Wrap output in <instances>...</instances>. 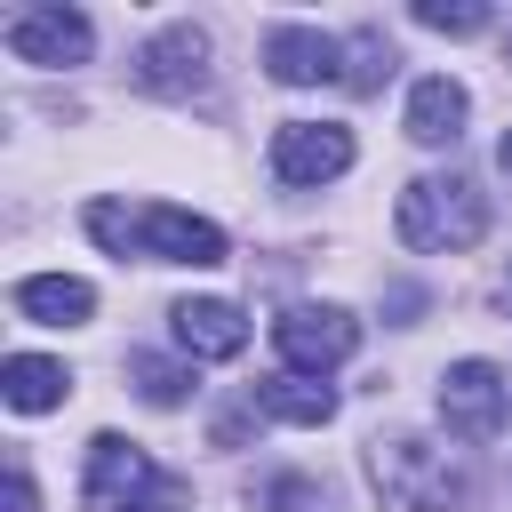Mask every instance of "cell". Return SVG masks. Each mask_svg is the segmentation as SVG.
I'll return each instance as SVG.
<instances>
[{
	"instance_id": "6da1fadb",
	"label": "cell",
	"mask_w": 512,
	"mask_h": 512,
	"mask_svg": "<svg viewBox=\"0 0 512 512\" xmlns=\"http://www.w3.org/2000/svg\"><path fill=\"white\" fill-rule=\"evenodd\" d=\"M88 240L144 264H224V224L168 208V200H88Z\"/></svg>"
},
{
	"instance_id": "7a4b0ae2",
	"label": "cell",
	"mask_w": 512,
	"mask_h": 512,
	"mask_svg": "<svg viewBox=\"0 0 512 512\" xmlns=\"http://www.w3.org/2000/svg\"><path fill=\"white\" fill-rule=\"evenodd\" d=\"M368 488L384 512H456L464 464L424 432H392V440H368Z\"/></svg>"
},
{
	"instance_id": "3957f363",
	"label": "cell",
	"mask_w": 512,
	"mask_h": 512,
	"mask_svg": "<svg viewBox=\"0 0 512 512\" xmlns=\"http://www.w3.org/2000/svg\"><path fill=\"white\" fill-rule=\"evenodd\" d=\"M392 224H400L408 248L456 256V248H480V232H488V192H480L472 176H416V184L400 192Z\"/></svg>"
},
{
	"instance_id": "277c9868",
	"label": "cell",
	"mask_w": 512,
	"mask_h": 512,
	"mask_svg": "<svg viewBox=\"0 0 512 512\" xmlns=\"http://www.w3.org/2000/svg\"><path fill=\"white\" fill-rule=\"evenodd\" d=\"M272 344H280L288 376H328V368H344V360H352L360 320H352L344 304H288V312L272 320Z\"/></svg>"
},
{
	"instance_id": "5b68a950",
	"label": "cell",
	"mask_w": 512,
	"mask_h": 512,
	"mask_svg": "<svg viewBox=\"0 0 512 512\" xmlns=\"http://www.w3.org/2000/svg\"><path fill=\"white\" fill-rule=\"evenodd\" d=\"M504 416H512V384H504V368L496 360H456L448 376H440V424H448V440H496L504 432Z\"/></svg>"
},
{
	"instance_id": "8992f818",
	"label": "cell",
	"mask_w": 512,
	"mask_h": 512,
	"mask_svg": "<svg viewBox=\"0 0 512 512\" xmlns=\"http://www.w3.org/2000/svg\"><path fill=\"white\" fill-rule=\"evenodd\" d=\"M8 56L16 64H88L96 56V24L80 16V8H24V16H8Z\"/></svg>"
},
{
	"instance_id": "52a82bcc",
	"label": "cell",
	"mask_w": 512,
	"mask_h": 512,
	"mask_svg": "<svg viewBox=\"0 0 512 512\" xmlns=\"http://www.w3.org/2000/svg\"><path fill=\"white\" fill-rule=\"evenodd\" d=\"M352 168V128L336 120H280L272 136V176L280 184H328Z\"/></svg>"
},
{
	"instance_id": "ba28073f",
	"label": "cell",
	"mask_w": 512,
	"mask_h": 512,
	"mask_svg": "<svg viewBox=\"0 0 512 512\" xmlns=\"http://www.w3.org/2000/svg\"><path fill=\"white\" fill-rule=\"evenodd\" d=\"M208 80V32L200 24H160L136 48V88L144 96H192Z\"/></svg>"
},
{
	"instance_id": "9c48e42d",
	"label": "cell",
	"mask_w": 512,
	"mask_h": 512,
	"mask_svg": "<svg viewBox=\"0 0 512 512\" xmlns=\"http://www.w3.org/2000/svg\"><path fill=\"white\" fill-rule=\"evenodd\" d=\"M152 480H160V464H152L136 440H120V432H96V440H88V480H80L88 512H128Z\"/></svg>"
},
{
	"instance_id": "30bf717a",
	"label": "cell",
	"mask_w": 512,
	"mask_h": 512,
	"mask_svg": "<svg viewBox=\"0 0 512 512\" xmlns=\"http://www.w3.org/2000/svg\"><path fill=\"white\" fill-rule=\"evenodd\" d=\"M264 72L280 88H320V80H344V40L312 32V24H272L264 32Z\"/></svg>"
},
{
	"instance_id": "8fae6325",
	"label": "cell",
	"mask_w": 512,
	"mask_h": 512,
	"mask_svg": "<svg viewBox=\"0 0 512 512\" xmlns=\"http://www.w3.org/2000/svg\"><path fill=\"white\" fill-rule=\"evenodd\" d=\"M168 328H176V344H184L192 360H240V352H248V312L224 304V296H184V304L168 312Z\"/></svg>"
},
{
	"instance_id": "7c38bea8",
	"label": "cell",
	"mask_w": 512,
	"mask_h": 512,
	"mask_svg": "<svg viewBox=\"0 0 512 512\" xmlns=\"http://www.w3.org/2000/svg\"><path fill=\"white\" fill-rule=\"evenodd\" d=\"M16 312L40 320V328H80L96 312V288L72 280V272H32V280H16Z\"/></svg>"
},
{
	"instance_id": "4fadbf2b",
	"label": "cell",
	"mask_w": 512,
	"mask_h": 512,
	"mask_svg": "<svg viewBox=\"0 0 512 512\" xmlns=\"http://www.w3.org/2000/svg\"><path fill=\"white\" fill-rule=\"evenodd\" d=\"M64 392H72L64 360H40V352H8L0 360V400L16 416H48V408H64Z\"/></svg>"
},
{
	"instance_id": "5bb4252c",
	"label": "cell",
	"mask_w": 512,
	"mask_h": 512,
	"mask_svg": "<svg viewBox=\"0 0 512 512\" xmlns=\"http://www.w3.org/2000/svg\"><path fill=\"white\" fill-rule=\"evenodd\" d=\"M464 112H472V96H464L448 72H432V80L408 88V136H416V144H456V136H464Z\"/></svg>"
},
{
	"instance_id": "9a60e30c",
	"label": "cell",
	"mask_w": 512,
	"mask_h": 512,
	"mask_svg": "<svg viewBox=\"0 0 512 512\" xmlns=\"http://www.w3.org/2000/svg\"><path fill=\"white\" fill-rule=\"evenodd\" d=\"M256 408H264L272 424L320 432V424L336 416V384H320V376H264V384H256Z\"/></svg>"
},
{
	"instance_id": "2e32d148",
	"label": "cell",
	"mask_w": 512,
	"mask_h": 512,
	"mask_svg": "<svg viewBox=\"0 0 512 512\" xmlns=\"http://www.w3.org/2000/svg\"><path fill=\"white\" fill-rule=\"evenodd\" d=\"M128 384H136L144 408H184L192 368H184V360H160V352H128Z\"/></svg>"
},
{
	"instance_id": "e0dca14e",
	"label": "cell",
	"mask_w": 512,
	"mask_h": 512,
	"mask_svg": "<svg viewBox=\"0 0 512 512\" xmlns=\"http://www.w3.org/2000/svg\"><path fill=\"white\" fill-rule=\"evenodd\" d=\"M344 56H352V64H344V88H352V96H376V88H384V72L400 64V56H392V40H384L376 24H360V32L344 40Z\"/></svg>"
},
{
	"instance_id": "ac0fdd59",
	"label": "cell",
	"mask_w": 512,
	"mask_h": 512,
	"mask_svg": "<svg viewBox=\"0 0 512 512\" xmlns=\"http://www.w3.org/2000/svg\"><path fill=\"white\" fill-rule=\"evenodd\" d=\"M408 16H416L424 32H448V40H472V32H488V24H496L480 0H456V8H448V0H416Z\"/></svg>"
},
{
	"instance_id": "d6986e66",
	"label": "cell",
	"mask_w": 512,
	"mask_h": 512,
	"mask_svg": "<svg viewBox=\"0 0 512 512\" xmlns=\"http://www.w3.org/2000/svg\"><path fill=\"white\" fill-rule=\"evenodd\" d=\"M128 512H192V480H184V472H160Z\"/></svg>"
},
{
	"instance_id": "ffe728a7",
	"label": "cell",
	"mask_w": 512,
	"mask_h": 512,
	"mask_svg": "<svg viewBox=\"0 0 512 512\" xmlns=\"http://www.w3.org/2000/svg\"><path fill=\"white\" fill-rule=\"evenodd\" d=\"M264 504H272V512H320V488L288 472V480H272V488H264Z\"/></svg>"
},
{
	"instance_id": "44dd1931",
	"label": "cell",
	"mask_w": 512,
	"mask_h": 512,
	"mask_svg": "<svg viewBox=\"0 0 512 512\" xmlns=\"http://www.w3.org/2000/svg\"><path fill=\"white\" fill-rule=\"evenodd\" d=\"M0 512H40V496H32V472H24V464H8V496H0Z\"/></svg>"
},
{
	"instance_id": "7402d4cb",
	"label": "cell",
	"mask_w": 512,
	"mask_h": 512,
	"mask_svg": "<svg viewBox=\"0 0 512 512\" xmlns=\"http://www.w3.org/2000/svg\"><path fill=\"white\" fill-rule=\"evenodd\" d=\"M496 160H504V176H512V128H504V144H496Z\"/></svg>"
}]
</instances>
